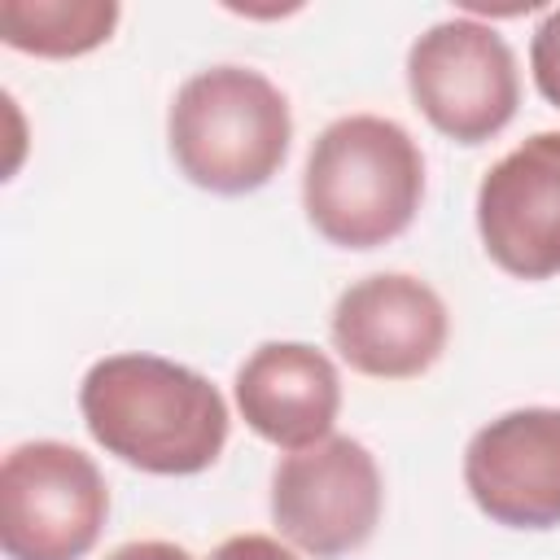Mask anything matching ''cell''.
<instances>
[{
  "instance_id": "cell-1",
  "label": "cell",
  "mask_w": 560,
  "mask_h": 560,
  "mask_svg": "<svg viewBox=\"0 0 560 560\" xmlns=\"http://www.w3.org/2000/svg\"><path fill=\"white\" fill-rule=\"evenodd\" d=\"M79 411L105 455L153 477L206 472L232 429L210 376L149 350L96 359L79 381Z\"/></svg>"
},
{
  "instance_id": "cell-2",
  "label": "cell",
  "mask_w": 560,
  "mask_h": 560,
  "mask_svg": "<svg viewBox=\"0 0 560 560\" xmlns=\"http://www.w3.org/2000/svg\"><path fill=\"white\" fill-rule=\"evenodd\" d=\"M424 201V153L381 114L332 118L302 171L306 223L337 249H376L402 236Z\"/></svg>"
},
{
  "instance_id": "cell-3",
  "label": "cell",
  "mask_w": 560,
  "mask_h": 560,
  "mask_svg": "<svg viewBox=\"0 0 560 560\" xmlns=\"http://www.w3.org/2000/svg\"><path fill=\"white\" fill-rule=\"evenodd\" d=\"M289 96L254 66H206L179 83L166 109L171 162L214 197L267 188L289 158Z\"/></svg>"
},
{
  "instance_id": "cell-4",
  "label": "cell",
  "mask_w": 560,
  "mask_h": 560,
  "mask_svg": "<svg viewBox=\"0 0 560 560\" xmlns=\"http://www.w3.org/2000/svg\"><path fill=\"white\" fill-rule=\"evenodd\" d=\"M109 516L96 459L70 442H18L0 464V547L9 560H83Z\"/></svg>"
},
{
  "instance_id": "cell-5",
  "label": "cell",
  "mask_w": 560,
  "mask_h": 560,
  "mask_svg": "<svg viewBox=\"0 0 560 560\" xmlns=\"http://www.w3.org/2000/svg\"><path fill=\"white\" fill-rule=\"evenodd\" d=\"M407 92L446 140H494L521 105L516 52L490 22L468 13L433 22L407 48Z\"/></svg>"
},
{
  "instance_id": "cell-6",
  "label": "cell",
  "mask_w": 560,
  "mask_h": 560,
  "mask_svg": "<svg viewBox=\"0 0 560 560\" xmlns=\"http://www.w3.org/2000/svg\"><path fill=\"white\" fill-rule=\"evenodd\" d=\"M385 508L376 455L346 433L306 451H289L271 472V521L280 538L311 560H341L359 551Z\"/></svg>"
},
{
  "instance_id": "cell-7",
  "label": "cell",
  "mask_w": 560,
  "mask_h": 560,
  "mask_svg": "<svg viewBox=\"0 0 560 560\" xmlns=\"http://www.w3.org/2000/svg\"><path fill=\"white\" fill-rule=\"evenodd\" d=\"M328 332L341 363H350L359 376L411 381L442 359L451 315L442 293L420 276L372 271L341 289Z\"/></svg>"
},
{
  "instance_id": "cell-8",
  "label": "cell",
  "mask_w": 560,
  "mask_h": 560,
  "mask_svg": "<svg viewBox=\"0 0 560 560\" xmlns=\"http://www.w3.org/2000/svg\"><path fill=\"white\" fill-rule=\"evenodd\" d=\"M464 490L503 529L560 525V407H516L464 446Z\"/></svg>"
},
{
  "instance_id": "cell-9",
  "label": "cell",
  "mask_w": 560,
  "mask_h": 560,
  "mask_svg": "<svg viewBox=\"0 0 560 560\" xmlns=\"http://www.w3.org/2000/svg\"><path fill=\"white\" fill-rule=\"evenodd\" d=\"M477 236L516 280L560 276V131H534L477 184Z\"/></svg>"
},
{
  "instance_id": "cell-10",
  "label": "cell",
  "mask_w": 560,
  "mask_h": 560,
  "mask_svg": "<svg viewBox=\"0 0 560 560\" xmlns=\"http://www.w3.org/2000/svg\"><path fill=\"white\" fill-rule=\"evenodd\" d=\"M232 398L241 420L289 455L332 438L341 376L337 363L306 341H262L236 368Z\"/></svg>"
},
{
  "instance_id": "cell-11",
  "label": "cell",
  "mask_w": 560,
  "mask_h": 560,
  "mask_svg": "<svg viewBox=\"0 0 560 560\" xmlns=\"http://www.w3.org/2000/svg\"><path fill=\"white\" fill-rule=\"evenodd\" d=\"M118 18V0H0V39L18 52L66 61L101 48Z\"/></svg>"
},
{
  "instance_id": "cell-12",
  "label": "cell",
  "mask_w": 560,
  "mask_h": 560,
  "mask_svg": "<svg viewBox=\"0 0 560 560\" xmlns=\"http://www.w3.org/2000/svg\"><path fill=\"white\" fill-rule=\"evenodd\" d=\"M529 70H534V88L542 92V101L560 109V9H547L542 22L534 26Z\"/></svg>"
},
{
  "instance_id": "cell-13",
  "label": "cell",
  "mask_w": 560,
  "mask_h": 560,
  "mask_svg": "<svg viewBox=\"0 0 560 560\" xmlns=\"http://www.w3.org/2000/svg\"><path fill=\"white\" fill-rule=\"evenodd\" d=\"M210 560H298V551L271 534H232L210 551Z\"/></svg>"
},
{
  "instance_id": "cell-14",
  "label": "cell",
  "mask_w": 560,
  "mask_h": 560,
  "mask_svg": "<svg viewBox=\"0 0 560 560\" xmlns=\"http://www.w3.org/2000/svg\"><path fill=\"white\" fill-rule=\"evenodd\" d=\"M105 560H197V556L179 542H166V538H136V542L114 547Z\"/></svg>"
}]
</instances>
